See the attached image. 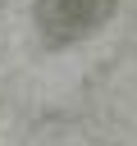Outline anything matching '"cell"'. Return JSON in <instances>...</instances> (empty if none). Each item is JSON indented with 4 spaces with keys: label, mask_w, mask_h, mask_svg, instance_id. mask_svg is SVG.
Masks as SVG:
<instances>
[{
    "label": "cell",
    "mask_w": 137,
    "mask_h": 146,
    "mask_svg": "<svg viewBox=\"0 0 137 146\" xmlns=\"http://www.w3.org/2000/svg\"><path fill=\"white\" fill-rule=\"evenodd\" d=\"M119 0H37V27L50 46H73L91 36Z\"/></svg>",
    "instance_id": "6da1fadb"
}]
</instances>
